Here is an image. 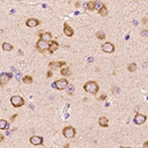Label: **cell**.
<instances>
[{"label":"cell","instance_id":"1","mask_svg":"<svg viewBox=\"0 0 148 148\" xmlns=\"http://www.w3.org/2000/svg\"><path fill=\"white\" fill-rule=\"evenodd\" d=\"M83 88L86 92H88L90 94H93V95H96L99 91V85L97 84V82L95 81H88L87 83H85Z\"/></svg>","mask_w":148,"mask_h":148},{"label":"cell","instance_id":"2","mask_svg":"<svg viewBox=\"0 0 148 148\" xmlns=\"http://www.w3.org/2000/svg\"><path fill=\"white\" fill-rule=\"evenodd\" d=\"M10 102H11L12 106L15 108H20V107L24 106V104H25V100L21 96H12L10 99Z\"/></svg>","mask_w":148,"mask_h":148},{"label":"cell","instance_id":"3","mask_svg":"<svg viewBox=\"0 0 148 148\" xmlns=\"http://www.w3.org/2000/svg\"><path fill=\"white\" fill-rule=\"evenodd\" d=\"M53 87H55L57 90H63L65 89L67 86H68V80L66 79H59V80H56L53 84H52Z\"/></svg>","mask_w":148,"mask_h":148},{"label":"cell","instance_id":"4","mask_svg":"<svg viewBox=\"0 0 148 148\" xmlns=\"http://www.w3.org/2000/svg\"><path fill=\"white\" fill-rule=\"evenodd\" d=\"M62 133L63 135L66 137V138H73L74 136H75V133H76V130L75 128H74L73 126H66L63 128L62 130Z\"/></svg>","mask_w":148,"mask_h":148},{"label":"cell","instance_id":"5","mask_svg":"<svg viewBox=\"0 0 148 148\" xmlns=\"http://www.w3.org/2000/svg\"><path fill=\"white\" fill-rule=\"evenodd\" d=\"M12 77V74L11 73H7V72H2L1 74H0V86H5L8 82H9V80H10V78Z\"/></svg>","mask_w":148,"mask_h":148},{"label":"cell","instance_id":"6","mask_svg":"<svg viewBox=\"0 0 148 148\" xmlns=\"http://www.w3.org/2000/svg\"><path fill=\"white\" fill-rule=\"evenodd\" d=\"M36 47H37V49H38L40 52H44V51H48V43L40 40V41L37 42Z\"/></svg>","mask_w":148,"mask_h":148},{"label":"cell","instance_id":"7","mask_svg":"<svg viewBox=\"0 0 148 148\" xmlns=\"http://www.w3.org/2000/svg\"><path fill=\"white\" fill-rule=\"evenodd\" d=\"M102 48H103V51L107 53H112L115 52V45L112 44V43H110V42H106L102 44Z\"/></svg>","mask_w":148,"mask_h":148},{"label":"cell","instance_id":"8","mask_svg":"<svg viewBox=\"0 0 148 148\" xmlns=\"http://www.w3.org/2000/svg\"><path fill=\"white\" fill-rule=\"evenodd\" d=\"M66 64L65 61H52V62H49L48 66L51 69H53V70H56L60 67H63L64 65Z\"/></svg>","mask_w":148,"mask_h":148},{"label":"cell","instance_id":"9","mask_svg":"<svg viewBox=\"0 0 148 148\" xmlns=\"http://www.w3.org/2000/svg\"><path fill=\"white\" fill-rule=\"evenodd\" d=\"M43 137H41V136H38V135H34V136H32L31 138H30V142L33 144V145H35V146H37V145H43L44 143H43Z\"/></svg>","mask_w":148,"mask_h":148},{"label":"cell","instance_id":"10","mask_svg":"<svg viewBox=\"0 0 148 148\" xmlns=\"http://www.w3.org/2000/svg\"><path fill=\"white\" fill-rule=\"evenodd\" d=\"M133 121L136 123V125H142V123H144L146 121V116L141 115V114H137L134 117Z\"/></svg>","mask_w":148,"mask_h":148},{"label":"cell","instance_id":"11","mask_svg":"<svg viewBox=\"0 0 148 148\" xmlns=\"http://www.w3.org/2000/svg\"><path fill=\"white\" fill-rule=\"evenodd\" d=\"M52 34L48 33V32L40 34V40H42V41H44V42H46V43H48V44L52 42Z\"/></svg>","mask_w":148,"mask_h":148},{"label":"cell","instance_id":"12","mask_svg":"<svg viewBox=\"0 0 148 148\" xmlns=\"http://www.w3.org/2000/svg\"><path fill=\"white\" fill-rule=\"evenodd\" d=\"M58 46H59V44H58L57 42H55V41H52L51 43L48 44V52H49V53H53V52H55V51H57Z\"/></svg>","mask_w":148,"mask_h":148},{"label":"cell","instance_id":"13","mask_svg":"<svg viewBox=\"0 0 148 148\" xmlns=\"http://www.w3.org/2000/svg\"><path fill=\"white\" fill-rule=\"evenodd\" d=\"M63 33H64V35L65 36H67V37H72L73 35H74V31H73V29L69 26L68 24H64V26H63Z\"/></svg>","mask_w":148,"mask_h":148},{"label":"cell","instance_id":"14","mask_svg":"<svg viewBox=\"0 0 148 148\" xmlns=\"http://www.w3.org/2000/svg\"><path fill=\"white\" fill-rule=\"evenodd\" d=\"M26 25L29 28H34V27H37L38 25H40V21L38 19H35V18L28 19L26 22Z\"/></svg>","mask_w":148,"mask_h":148},{"label":"cell","instance_id":"15","mask_svg":"<svg viewBox=\"0 0 148 148\" xmlns=\"http://www.w3.org/2000/svg\"><path fill=\"white\" fill-rule=\"evenodd\" d=\"M99 125L103 127H108L109 126V119L106 117H101L99 118Z\"/></svg>","mask_w":148,"mask_h":148},{"label":"cell","instance_id":"16","mask_svg":"<svg viewBox=\"0 0 148 148\" xmlns=\"http://www.w3.org/2000/svg\"><path fill=\"white\" fill-rule=\"evenodd\" d=\"M98 12H99V14L102 15L103 17H106V16L108 15V9H107L106 5H103V6H102L100 9L98 10Z\"/></svg>","mask_w":148,"mask_h":148},{"label":"cell","instance_id":"17","mask_svg":"<svg viewBox=\"0 0 148 148\" xmlns=\"http://www.w3.org/2000/svg\"><path fill=\"white\" fill-rule=\"evenodd\" d=\"M2 48H3V51H5V52H11L14 47H13V45H12L11 44H9V43H3Z\"/></svg>","mask_w":148,"mask_h":148},{"label":"cell","instance_id":"18","mask_svg":"<svg viewBox=\"0 0 148 148\" xmlns=\"http://www.w3.org/2000/svg\"><path fill=\"white\" fill-rule=\"evenodd\" d=\"M9 127V123L5 119H0V129L5 130Z\"/></svg>","mask_w":148,"mask_h":148},{"label":"cell","instance_id":"19","mask_svg":"<svg viewBox=\"0 0 148 148\" xmlns=\"http://www.w3.org/2000/svg\"><path fill=\"white\" fill-rule=\"evenodd\" d=\"M60 73H61V75H63V76H70L71 75L69 67H63L62 69L60 70Z\"/></svg>","mask_w":148,"mask_h":148},{"label":"cell","instance_id":"20","mask_svg":"<svg viewBox=\"0 0 148 148\" xmlns=\"http://www.w3.org/2000/svg\"><path fill=\"white\" fill-rule=\"evenodd\" d=\"M22 81H23V83H25V84H31V83L33 82V78H32V76L26 75V76H24V77L22 78Z\"/></svg>","mask_w":148,"mask_h":148},{"label":"cell","instance_id":"21","mask_svg":"<svg viewBox=\"0 0 148 148\" xmlns=\"http://www.w3.org/2000/svg\"><path fill=\"white\" fill-rule=\"evenodd\" d=\"M136 69H137L136 63H130L127 65V70L129 72H134V71H136Z\"/></svg>","mask_w":148,"mask_h":148},{"label":"cell","instance_id":"22","mask_svg":"<svg viewBox=\"0 0 148 148\" xmlns=\"http://www.w3.org/2000/svg\"><path fill=\"white\" fill-rule=\"evenodd\" d=\"M96 38L99 39V40H105L106 34H105L104 32H102V31H99V32L96 33Z\"/></svg>","mask_w":148,"mask_h":148},{"label":"cell","instance_id":"23","mask_svg":"<svg viewBox=\"0 0 148 148\" xmlns=\"http://www.w3.org/2000/svg\"><path fill=\"white\" fill-rule=\"evenodd\" d=\"M96 2L97 1H89L87 4H86V7H87V9H89V10H94L95 7H96Z\"/></svg>","mask_w":148,"mask_h":148},{"label":"cell","instance_id":"24","mask_svg":"<svg viewBox=\"0 0 148 148\" xmlns=\"http://www.w3.org/2000/svg\"><path fill=\"white\" fill-rule=\"evenodd\" d=\"M103 5H104L103 3H101V2H98V1H97V2H96V7H95V9H98V10H99V9H100V8H101Z\"/></svg>","mask_w":148,"mask_h":148},{"label":"cell","instance_id":"25","mask_svg":"<svg viewBox=\"0 0 148 148\" xmlns=\"http://www.w3.org/2000/svg\"><path fill=\"white\" fill-rule=\"evenodd\" d=\"M141 36H142V37H148V30H143V31H141Z\"/></svg>","mask_w":148,"mask_h":148},{"label":"cell","instance_id":"26","mask_svg":"<svg viewBox=\"0 0 148 148\" xmlns=\"http://www.w3.org/2000/svg\"><path fill=\"white\" fill-rule=\"evenodd\" d=\"M52 75H53V73L52 72V70H48L47 73H46V77H47V78H51Z\"/></svg>","mask_w":148,"mask_h":148},{"label":"cell","instance_id":"27","mask_svg":"<svg viewBox=\"0 0 148 148\" xmlns=\"http://www.w3.org/2000/svg\"><path fill=\"white\" fill-rule=\"evenodd\" d=\"M147 22H148V17H144L143 20H142V24H143V25H146Z\"/></svg>","mask_w":148,"mask_h":148},{"label":"cell","instance_id":"28","mask_svg":"<svg viewBox=\"0 0 148 148\" xmlns=\"http://www.w3.org/2000/svg\"><path fill=\"white\" fill-rule=\"evenodd\" d=\"M106 98H107V95H102L100 98H99V101H103V100H105Z\"/></svg>","mask_w":148,"mask_h":148},{"label":"cell","instance_id":"29","mask_svg":"<svg viewBox=\"0 0 148 148\" xmlns=\"http://www.w3.org/2000/svg\"><path fill=\"white\" fill-rule=\"evenodd\" d=\"M73 90H74V87H73L72 85H70V86H69V90H68V93H69V94H70V93H72V92H73Z\"/></svg>","mask_w":148,"mask_h":148},{"label":"cell","instance_id":"30","mask_svg":"<svg viewBox=\"0 0 148 148\" xmlns=\"http://www.w3.org/2000/svg\"><path fill=\"white\" fill-rule=\"evenodd\" d=\"M17 118V114H15V115H13V116H12V117H11V118H10V119H11V120H12V121H13V120H14V119H15V118Z\"/></svg>","mask_w":148,"mask_h":148},{"label":"cell","instance_id":"31","mask_svg":"<svg viewBox=\"0 0 148 148\" xmlns=\"http://www.w3.org/2000/svg\"><path fill=\"white\" fill-rule=\"evenodd\" d=\"M3 140H4V135L0 133V142H2Z\"/></svg>","mask_w":148,"mask_h":148},{"label":"cell","instance_id":"32","mask_svg":"<svg viewBox=\"0 0 148 148\" xmlns=\"http://www.w3.org/2000/svg\"><path fill=\"white\" fill-rule=\"evenodd\" d=\"M143 147H144V148H148V140L145 141V142L143 143Z\"/></svg>","mask_w":148,"mask_h":148},{"label":"cell","instance_id":"33","mask_svg":"<svg viewBox=\"0 0 148 148\" xmlns=\"http://www.w3.org/2000/svg\"><path fill=\"white\" fill-rule=\"evenodd\" d=\"M88 61H89V62H91V61H93V58L92 57H89L88 58Z\"/></svg>","mask_w":148,"mask_h":148},{"label":"cell","instance_id":"34","mask_svg":"<svg viewBox=\"0 0 148 148\" xmlns=\"http://www.w3.org/2000/svg\"><path fill=\"white\" fill-rule=\"evenodd\" d=\"M68 147H69V144H66V145L64 146V148H68Z\"/></svg>","mask_w":148,"mask_h":148},{"label":"cell","instance_id":"35","mask_svg":"<svg viewBox=\"0 0 148 148\" xmlns=\"http://www.w3.org/2000/svg\"><path fill=\"white\" fill-rule=\"evenodd\" d=\"M120 148H131V147H120Z\"/></svg>","mask_w":148,"mask_h":148}]
</instances>
